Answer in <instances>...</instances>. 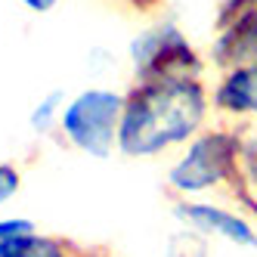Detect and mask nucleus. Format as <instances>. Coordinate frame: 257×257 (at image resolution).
I'll list each match as a JSON object with an SVG mask.
<instances>
[{"label": "nucleus", "mask_w": 257, "mask_h": 257, "mask_svg": "<svg viewBox=\"0 0 257 257\" xmlns=\"http://www.w3.org/2000/svg\"><path fill=\"white\" fill-rule=\"evenodd\" d=\"M121 112L124 93L108 87H87L62 105L59 131L78 152L90 158H108L112 152H118Z\"/></svg>", "instance_id": "nucleus-3"}, {"label": "nucleus", "mask_w": 257, "mask_h": 257, "mask_svg": "<svg viewBox=\"0 0 257 257\" xmlns=\"http://www.w3.org/2000/svg\"><path fill=\"white\" fill-rule=\"evenodd\" d=\"M22 4H25L31 13H50V10H56L59 0H22Z\"/></svg>", "instance_id": "nucleus-15"}, {"label": "nucleus", "mask_w": 257, "mask_h": 257, "mask_svg": "<svg viewBox=\"0 0 257 257\" xmlns=\"http://www.w3.org/2000/svg\"><path fill=\"white\" fill-rule=\"evenodd\" d=\"M22 189V174L16 164L10 161H0V205H7V201Z\"/></svg>", "instance_id": "nucleus-13"}, {"label": "nucleus", "mask_w": 257, "mask_h": 257, "mask_svg": "<svg viewBox=\"0 0 257 257\" xmlns=\"http://www.w3.org/2000/svg\"><path fill=\"white\" fill-rule=\"evenodd\" d=\"M238 152V124H217L198 131L180 158L168 171V186L180 198H198L220 186H226L232 177V164Z\"/></svg>", "instance_id": "nucleus-2"}, {"label": "nucleus", "mask_w": 257, "mask_h": 257, "mask_svg": "<svg viewBox=\"0 0 257 257\" xmlns=\"http://www.w3.org/2000/svg\"><path fill=\"white\" fill-rule=\"evenodd\" d=\"M208 254V235L195 229H183L168 242V257H205Z\"/></svg>", "instance_id": "nucleus-11"}, {"label": "nucleus", "mask_w": 257, "mask_h": 257, "mask_svg": "<svg viewBox=\"0 0 257 257\" xmlns=\"http://www.w3.org/2000/svg\"><path fill=\"white\" fill-rule=\"evenodd\" d=\"M211 105V90L201 78L134 81V87L124 93L118 155L158 158L180 149L198 131H205Z\"/></svg>", "instance_id": "nucleus-1"}, {"label": "nucleus", "mask_w": 257, "mask_h": 257, "mask_svg": "<svg viewBox=\"0 0 257 257\" xmlns=\"http://www.w3.org/2000/svg\"><path fill=\"white\" fill-rule=\"evenodd\" d=\"M62 105H65V96H62V90H50V93L34 105V112L28 118L31 124V131L34 134H50L53 127H59V115H62Z\"/></svg>", "instance_id": "nucleus-10"}, {"label": "nucleus", "mask_w": 257, "mask_h": 257, "mask_svg": "<svg viewBox=\"0 0 257 257\" xmlns=\"http://www.w3.org/2000/svg\"><path fill=\"white\" fill-rule=\"evenodd\" d=\"M134 65V81H161V78H201L205 62L198 50L186 41L174 22H158L146 28L127 47Z\"/></svg>", "instance_id": "nucleus-4"}, {"label": "nucleus", "mask_w": 257, "mask_h": 257, "mask_svg": "<svg viewBox=\"0 0 257 257\" xmlns=\"http://www.w3.org/2000/svg\"><path fill=\"white\" fill-rule=\"evenodd\" d=\"M75 245L44 232H28L0 245V257H75Z\"/></svg>", "instance_id": "nucleus-9"}, {"label": "nucleus", "mask_w": 257, "mask_h": 257, "mask_svg": "<svg viewBox=\"0 0 257 257\" xmlns=\"http://www.w3.org/2000/svg\"><path fill=\"white\" fill-rule=\"evenodd\" d=\"M28 232H38L34 220H25V217H4V220H0V245L10 242V238L28 235Z\"/></svg>", "instance_id": "nucleus-14"}, {"label": "nucleus", "mask_w": 257, "mask_h": 257, "mask_svg": "<svg viewBox=\"0 0 257 257\" xmlns=\"http://www.w3.org/2000/svg\"><path fill=\"white\" fill-rule=\"evenodd\" d=\"M211 102L232 124L257 127V59L220 71V81L211 90Z\"/></svg>", "instance_id": "nucleus-6"}, {"label": "nucleus", "mask_w": 257, "mask_h": 257, "mask_svg": "<svg viewBox=\"0 0 257 257\" xmlns=\"http://www.w3.org/2000/svg\"><path fill=\"white\" fill-rule=\"evenodd\" d=\"M174 217L183 226H189V229L208 235V238H220V242H229L235 248H257L254 223L245 214L229 211L223 205L198 201V198H180L174 205Z\"/></svg>", "instance_id": "nucleus-5"}, {"label": "nucleus", "mask_w": 257, "mask_h": 257, "mask_svg": "<svg viewBox=\"0 0 257 257\" xmlns=\"http://www.w3.org/2000/svg\"><path fill=\"white\" fill-rule=\"evenodd\" d=\"M75 257H108L105 251H96V248H78Z\"/></svg>", "instance_id": "nucleus-16"}, {"label": "nucleus", "mask_w": 257, "mask_h": 257, "mask_svg": "<svg viewBox=\"0 0 257 257\" xmlns=\"http://www.w3.org/2000/svg\"><path fill=\"white\" fill-rule=\"evenodd\" d=\"M257 7V0H220V7L214 13V31L226 28L232 19H238V16H245L248 10Z\"/></svg>", "instance_id": "nucleus-12"}, {"label": "nucleus", "mask_w": 257, "mask_h": 257, "mask_svg": "<svg viewBox=\"0 0 257 257\" xmlns=\"http://www.w3.org/2000/svg\"><path fill=\"white\" fill-rule=\"evenodd\" d=\"M226 189L245 208V214L257 217V127L254 124H238V152Z\"/></svg>", "instance_id": "nucleus-8"}, {"label": "nucleus", "mask_w": 257, "mask_h": 257, "mask_svg": "<svg viewBox=\"0 0 257 257\" xmlns=\"http://www.w3.org/2000/svg\"><path fill=\"white\" fill-rule=\"evenodd\" d=\"M251 59H257V7L220 28L211 44V62L220 71L245 65Z\"/></svg>", "instance_id": "nucleus-7"}]
</instances>
